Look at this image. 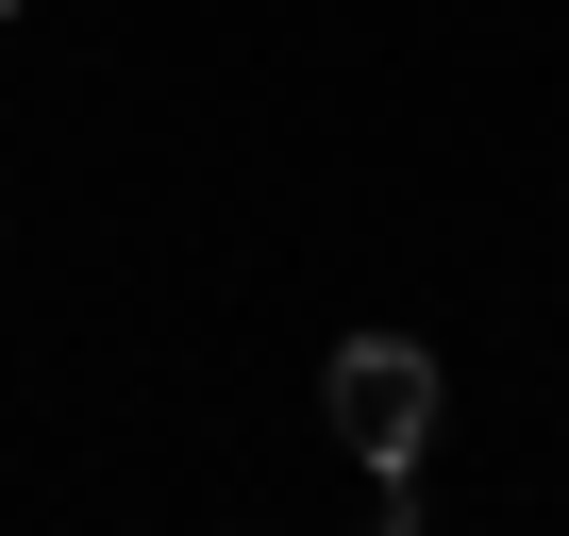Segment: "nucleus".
Here are the masks:
<instances>
[{
    "label": "nucleus",
    "instance_id": "nucleus-1",
    "mask_svg": "<svg viewBox=\"0 0 569 536\" xmlns=\"http://www.w3.org/2000/svg\"><path fill=\"white\" fill-rule=\"evenodd\" d=\"M319 419H336L369 469H419V436H436V353H419V336H352V353L319 369Z\"/></svg>",
    "mask_w": 569,
    "mask_h": 536
},
{
    "label": "nucleus",
    "instance_id": "nucleus-2",
    "mask_svg": "<svg viewBox=\"0 0 569 536\" xmlns=\"http://www.w3.org/2000/svg\"><path fill=\"white\" fill-rule=\"evenodd\" d=\"M0 18H18V0H0Z\"/></svg>",
    "mask_w": 569,
    "mask_h": 536
}]
</instances>
